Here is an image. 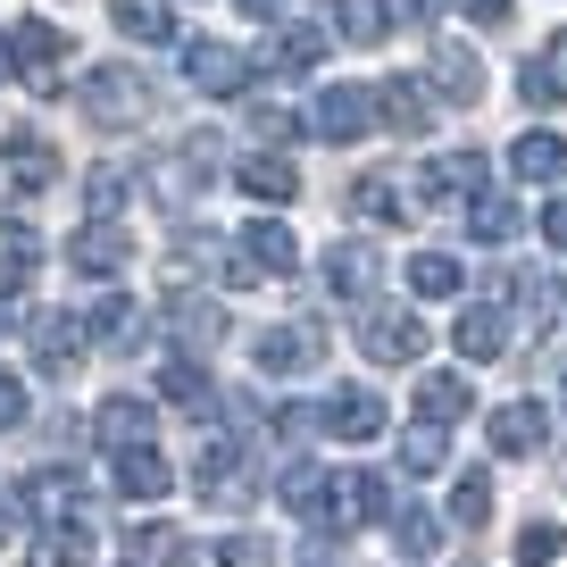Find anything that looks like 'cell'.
<instances>
[{"label":"cell","mask_w":567,"mask_h":567,"mask_svg":"<svg viewBox=\"0 0 567 567\" xmlns=\"http://www.w3.org/2000/svg\"><path fill=\"white\" fill-rule=\"evenodd\" d=\"M351 209L375 217V226H401V193H392L384 176H359V184H351Z\"/></svg>","instance_id":"f35d334b"},{"label":"cell","mask_w":567,"mask_h":567,"mask_svg":"<svg viewBox=\"0 0 567 567\" xmlns=\"http://www.w3.org/2000/svg\"><path fill=\"white\" fill-rule=\"evenodd\" d=\"M159 318H167V334H176L184 351H209V342L226 334V309H217L209 292H167V301H159Z\"/></svg>","instance_id":"d6986e66"},{"label":"cell","mask_w":567,"mask_h":567,"mask_svg":"<svg viewBox=\"0 0 567 567\" xmlns=\"http://www.w3.org/2000/svg\"><path fill=\"white\" fill-rule=\"evenodd\" d=\"M243 18H284V0H234Z\"/></svg>","instance_id":"f907efd6"},{"label":"cell","mask_w":567,"mask_h":567,"mask_svg":"<svg viewBox=\"0 0 567 567\" xmlns=\"http://www.w3.org/2000/svg\"><path fill=\"white\" fill-rule=\"evenodd\" d=\"M493 159L484 151H443V159H425V176H417V193H425V209H443V200H476V193H493Z\"/></svg>","instance_id":"8fae6325"},{"label":"cell","mask_w":567,"mask_h":567,"mask_svg":"<svg viewBox=\"0 0 567 567\" xmlns=\"http://www.w3.org/2000/svg\"><path fill=\"white\" fill-rule=\"evenodd\" d=\"M567 550V526H550V517H534L526 534H517V567H550Z\"/></svg>","instance_id":"60d3db41"},{"label":"cell","mask_w":567,"mask_h":567,"mask_svg":"<svg viewBox=\"0 0 567 567\" xmlns=\"http://www.w3.org/2000/svg\"><path fill=\"white\" fill-rule=\"evenodd\" d=\"M125 259H134V234H125L117 217H92V226L68 234V267H75L84 284H117Z\"/></svg>","instance_id":"277c9868"},{"label":"cell","mask_w":567,"mask_h":567,"mask_svg":"<svg viewBox=\"0 0 567 567\" xmlns=\"http://www.w3.org/2000/svg\"><path fill=\"white\" fill-rule=\"evenodd\" d=\"M467 25H509V0H460Z\"/></svg>","instance_id":"c3c4849f"},{"label":"cell","mask_w":567,"mask_h":567,"mask_svg":"<svg viewBox=\"0 0 567 567\" xmlns=\"http://www.w3.org/2000/svg\"><path fill=\"white\" fill-rule=\"evenodd\" d=\"M484 517H493V467H467L451 484V526H484Z\"/></svg>","instance_id":"8d00e7d4"},{"label":"cell","mask_w":567,"mask_h":567,"mask_svg":"<svg viewBox=\"0 0 567 567\" xmlns=\"http://www.w3.org/2000/svg\"><path fill=\"white\" fill-rule=\"evenodd\" d=\"M109 18L134 42H176V0H109Z\"/></svg>","instance_id":"d6a6232c"},{"label":"cell","mask_w":567,"mask_h":567,"mask_svg":"<svg viewBox=\"0 0 567 567\" xmlns=\"http://www.w3.org/2000/svg\"><path fill=\"white\" fill-rule=\"evenodd\" d=\"M159 392H167L176 409H193V417H209V409H217V384H209V368H200L193 351H176V359L159 368Z\"/></svg>","instance_id":"4dcf8cb0"},{"label":"cell","mask_w":567,"mask_h":567,"mask_svg":"<svg viewBox=\"0 0 567 567\" xmlns=\"http://www.w3.org/2000/svg\"><path fill=\"white\" fill-rule=\"evenodd\" d=\"M42 267V234L25 217H0V292H25Z\"/></svg>","instance_id":"4316f807"},{"label":"cell","mask_w":567,"mask_h":567,"mask_svg":"<svg viewBox=\"0 0 567 567\" xmlns=\"http://www.w3.org/2000/svg\"><path fill=\"white\" fill-rule=\"evenodd\" d=\"M9 326H18V309H9V292H0V334H9Z\"/></svg>","instance_id":"db71d44e"},{"label":"cell","mask_w":567,"mask_h":567,"mask_svg":"<svg viewBox=\"0 0 567 567\" xmlns=\"http://www.w3.org/2000/svg\"><path fill=\"white\" fill-rule=\"evenodd\" d=\"M25 342H34V368L42 375H75V359H84V318H68V309H34L25 318Z\"/></svg>","instance_id":"30bf717a"},{"label":"cell","mask_w":567,"mask_h":567,"mask_svg":"<svg viewBox=\"0 0 567 567\" xmlns=\"http://www.w3.org/2000/svg\"><path fill=\"white\" fill-rule=\"evenodd\" d=\"M193 493L209 501V509H243L250 501V451L243 443H200V467H193Z\"/></svg>","instance_id":"52a82bcc"},{"label":"cell","mask_w":567,"mask_h":567,"mask_svg":"<svg viewBox=\"0 0 567 567\" xmlns=\"http://www.w3.org/2000/svg\"><path fill=\"white\" fill-rule=\"evenodd\" d=\"M509 176L517 184H559L567 176V142L559 134H517L509 142Z\"/></svg>","instance_id":"f546056e"},{"label":"cell","mask_w":567,"mask_h":567,"mask_svg":"<svg viewBox=\"0 0 567 567\" xmlns=\"http://www.w3.org/2000/svg\"><path fill=\"white\" fill-rule=\"evenodd\" d=\"M409 292H417V301H460L467 267L451 259V250H417V259H409Z\"/></svg>","instance_id":"1f68e13d"},{"label":"cell","mask_w":567,"mask_h":567,"mask_svg":"<svg viewBox=\"0 0 567 567\" xmlns=\"http://www.w3.org/2000/svg\"><path fill=\"white\" fill-rule=\"evenodd\" d=\"M9 526H18V501H0V543H9Z\"/></svg>","instance_id":"f5cc1de1"},{"label":"cell","mask_w":567,"mask_h":567,"mask_svg":"<svg viewBox=\"0 0 567 567\" xmlns=\"http://www.w3.org/2000/svg\"><path fill=\"white\" fill-rule=\"evenodd\" d=\"M543 243L567 250V200H550V209H543Z\"/></svg>","instance_id":"681fc988"},{"label":"cell","mask_w":567,"mask_h":567,"mask_svg":"<svg viewBox=\"0 0 567 567\" xmlns=\"http://www.w3.org/2000/svg\"><path fill=\"white\" fill-rule=\"evenodd\" d=\"M559 309H567V301H559Z\"/></svg>","instance_id":"6f0895ef"},{"label":"cell","mask_w":567,"mask_h":567,"mask_svg":"<svg viewBox=\"0 0 567 567\" xmlns=\"http://www.w3.org/2000/svg\"><path fill=\"white\" fill-rule=\"evenodd\" d=\"M467 409H476V392H467V375H460V368L417 375V417H425V425H460Z\"/></svg>","instance_id":"f1b7e54d"},{"label":"cell","mask_w":567,"mask_h":567,"mask_svg":"<svg viewBox=\"0 0 567 567\" xmlns=\"http://www.w3.org/2000/svg\"><path fill=\"white\" fill-rule=\"evenodd\" d=\"M517 92H526L534 109H550V101H567L559 92V75H550V59H526V68H517Z\"/></svg>","instance_id":"ee69618b"},{"label":"cell","mask_w":567,"mask_h":567,"mask_svg":"<svg viewBox=\"0 0 567 567\" xmlns=\"http://www.w3.org/2000/svg\"><path fill=\"white\" fill-rule=\"evenodd\" d=\"M434 9H443V0H384L392 25H434Z\"/></svg>","instance_id":"7dc6e473"},{"label":"cell","mask_w":567,"mask_h":567,"mask_svg":"<svg viewBox=\"0 0 567 567\" xmlns=\"http://www.w3.org/2000/svg\"><path fill=\"white\" fill-rule=\"evenodd\" d=\"M443 526L451 517H434V509H392V550H401V559H425V550L443 543Z\"/></svg>","instance_id":"e575fe53"},{"label":"cell","mask_w":567,"mask_h":567,"mask_svg":"<svg viewBox=\"0 0 567 567\" xmlns=\"http://www.w3.org/2000/svg\"><path fill=\"white\" fill-rule=\"evenodd\" d=\"M92 517L84 526H34V543H25V567H92Z\"/></svg>","instance_id":"cb8c5ba5"},{"label":"cell","mask_w":567,"mask_h":567,"mask_svg":"<svg viewBox=\"0 0 567 567\" xmlns=\"http://www.w3.org/2000/svg\"><path fill=\"white\" fill-rule=\"evenodd\" d=\"M125 193H134V176H125V167H92V176H84L92 217H117V209H125Z\"/></svg>","instance_id":"ab89813d"},{"label":"cell","mask_w":567,"mask_h":567,"mask_svg":"<svg viewBox=\"0 0 567 567\" xmlns=\"http://www.w3.org/2000/svg\"><path fill=\"white\" fill-rule=\"evenodd\" d=\"M375 517H392L384 476L351 467V476H334V484H326V517H318V534H351V526H375Z\"/></svg>","instance_id":"5b68a950"},{"label":"cell","mask_w":567,"mask_h":567,"mask_svg":"<svg viewBox=\"0 0 567 567\" xmlns=\"http://www.w3.org/2000/svg\"><path fill=\"white\" fill-rule=\"evenodd\" d=\"M425 84L443 92V101H476V92H484V68H476V51H467V42H434Z\"/></svg>","instance_id":"83f0119b"},{"label":"cell","mask_w":567,"mask_h":567,"mask_svg":"<svg viewBox=\"0 0 567 567\" xmlns=\"http://www.w3.org/2000/svg\"><path fill=\"white\" fill-rule=\"evenodd\" d=\"M234 184H243L250 200H267V209H276V200L301 193V167L284 159V151H250V159H234Z\"/></svg>","instance_id":"603a6c76"},{"label":"cell","mask_w":567,"mask_h":567,"mask_svg":"<svg viewBox=\"0 0 567 567\" xmlns=\"http://www.w3.org/2000/svg\"><path fill=\"white\" fill-rule=\"evenodd\" d=\"M318 425L334 434V443H375L384 434V392H368V384H334L326 392V409H318Z\"/></svg>","instance_id":"ba28073f"},{"label":"cell","mask_w":567,"mask_h":567,"mask_svg":"<svg viewBox=\"0 0 567 567\" xmlns=\"http://www.w3.org/2000/svg\"><path fill=\"white\" fill-rule=\"evenodd\" d=\"M375 117H384L392 134H425V125H434V84H425V75H384V84H375Z\"/></svg>","instance_id":"e0dca14e"},{"label":"cell","mask_w":567,"mask_h":567,"mask_svg":"<svg viewBox=\"0 0 567 567\" xmlns=\"http://www.w3.org/2000/svg\"><path fill=\"white\" fill-rule=\"evenodd\" d=\"M509 309H493V301H467L460 309V326H451V342H460V359H501L509 351Z\"/></svg>","instance_id":"7402d4cb"},{"label":"cell","mask_w":567,"mask_h":567,"mask_svg":"<svg viewBox=\"0 0 567 567\" xmlns=\"http://www.w3.org/2000/svg\"><path fill=\"white\" fill-rule=\"evenodd\" d=\"M75 109H84L101 134H125V125L151 117V75L125 68V59H101V68H84V84H75Z\"/></svg>","instance_id":"6da1fadb"},{"label":"cell","mask_w":567,"mask_h":567,"mask_svg":"<svg viewBox=\"0 0 567 567\" xmlns=\"http://www.w3.org/2000/svg\"><path fill=\"white\" fill-rule=\"evenodd\" d=\"M0 75H9V34H0Z\"/></svg>","instance_id":"11a10c76"},{"label":"cell","mask_w":567,"mask_h":567,"mask_svg":"<svg viewBox=\"0 0 567 567\" xmlns=\"http://www.w3.org/2000/svg\"><path fill=\"white\" fill-rule=\"evenodd\" d=\"M151 425H159V409L142 401V392H109V401L92 409V434H101L109 451H134V443H151Z\"/></svg>","instance_id":"ac0fdd59"},{"label":"cell","mask_w":567,"mask_h":567,"mask_svg":"<svg viewBox=\"0 0 567 567\" xmlns=\"http://www.w3.org/2000/svg\"><path fill=\"white\" fill-rule=\"evenodd\" d=\"M250 359H259L267 375H309L326 359V326H309V318H292V326H267L259 342H250Z\"/></svg>","instance_id":"9c48e42d"},{"label":"cell","mask_w":567,"mask_h":567,"mask_svg":"<svg viewBox=\"0 0 567 567\" xmlns=\"http://www.w3.org/2000/svg\"><path fill=\"white\" fill-rule=\"evenodd\" d=\"M451 460V425H409V434H401V467H409V476H434V467H443Z\"/></svg>","instance_id":"836d02e7"},{"label":"cell","mask_w":567,"mask_h":567,"mask_svg":"<svg viewBox=\"0 0 567 567\" xmlns=\"http://www.w3.org/2000/svg\"><path fill=\"white\" fill-rule=\"evenodd\" d=\"M359 351H368V368H409V359L425 351V318L417 309H359Z\"/></svg>","instance_id":"3957f363"},{"label":"cell","mask_w":567,"mask_h":567,"mask_svg":"<svg viewBox=\"0 0 567 567\" xmlns=\"http://www.w3.org/2000/svg\"><path fill=\"white\" fill-rule=\"evenodd\" d=\"M0 34H9V68H18L34 92H51V84H59V59H68V34H59L51 18H18V25H0Z\"/></svg>","instance_id":"8992f818"},{"label":"cell","mask_w":567,"mask_h":567,"mask_svg":"<svg viewBox=\"0 0 567 567\" xmlns=\"http://www.w3.org/2000/svg\"><path fill=\"white\" fill-rule=\"evenodd\" d=\"M0 159H9V184H18V193H51V184H59V142L34 134V125H9Z\"/></svg>","instance_id":"9a60e30c"},{"label":"cell","mask_w":567,"mask_h":567,"mask_svg":"<svg viewBox=\"0 0 567 567\" xmlns=\"http://www.w3.org/2000/svg\"><path fill=\"white\" fill-rule=\"evenodd\" d=\"M392 18H384V0H342V42H384Z\"/></svg>","instance_id":"b9f144b4"},{"label":"cell","mask_w":567,"mask_h":567,"mask_svg":"<svg viewBox=\"0 0 567 567\" xmlns=\"http://www.w3.org/2000/svg\"><path fill=\"white\" fill-rule=\"evenodd\" d=\"M550 75H559V92H567V34L550 42Z\"/></svg>","instance_id":"816d5d0a"},{"label":"cell","mask_w":567,"mask_h":567,"mask_svg":"<svg viewBox=\"0 0 567 567\" xmlns=\"http://www.w3.org/2000/svg\"><path fill=\"white\" fill-rule=\"evenodd\" d=\"M184 84H193V92H217V101H234V92L250 84V59L234 51V42H184Z\"/></svg>","instance_id":"5bb4252c"},{"label":"cell","mask_w":567,"mask_h":567,"mask_svg":"<svg viewBox=\"0 0 567 567\" xmlns=\"http://www.w3.org/2000/svg\"><path fill=\"white\" fill-rule=\"evenodd\" d=\"M243 259L259 267V276H301V243H292L284 217H250L243 226Z\"/></svg>","instance_id":"ffe728a7"},{"label":"cell","mask_w":567,"mask_h":567,"mask_svg":"<svg viewBox=\"0 0 567 567\" xmlns=\"http://www.w3.org/2000/svg\"><path fill=\"white\" fill-rule=\"evenodd\" d=\"M559 409H567V375H559Z\"/></svg>","instance_id":"9f6ffc18"},{"label":"cell","mask_w":567,"mask_h":567,"mask_svg":"<svg viewBox=\"0 0 567 567\" xmlns=\"http://www.w3.org/2000/svg\"><path fill=\"white\" fill-rule=\"evenodd\" d=\"M25 409H34V401H25V375H18V368H0V434H18Z\"/></svg>","instance_id":"f6af8a7d"},{"label":"cell","mask_w":567,"mask_h":567,"mask_svg":"<svg viewBox=\"0 0 567 567\" xmlns=\"http://www.w3.org/2000/svg\"><path fill=\"white\" fill-rule=\"evenodd\" d=\"M484 434H493V460H534L550 443V409L543 401H501Z\"/></svg>","instance_id":"4fadbf2b"},{"label":"cell","mask_w":567,"mask_h":567,"mask_svg":"<svg viewBox=\"0 0 567 567\" xmlns=\"http://www.w3.org/2000/svg\"><path fill=\"white\" fill-rule=\"evenodd\" d=\"M292 125H301V117H292V109H284V101H250V134L284 142V134H292Z\"/></svg>","instance_id":"bcb514c9"},{"label":"cell","mask_w":567,"mask_h":567,"mask_svg":"<svg viewBox=\"0 0 567 567\" xmlns=\"http://www.w3.org/2000/svg\"><path fill=\"white\" fill-rule=\"evenodd\" d=\"M217 159H226V142H217V134H184V142H176V184H184V193H193V184H209Z\"/></svg>","instance_id":"74e56055"},{"label":"cell","mask_w":567,"mask_h":567,"mask_svg":"<svg viewBox=\"0 0 567 567\" xmlns=\"http://www.w3.org/2000/svg\"><path fill=\"white\" fill-rule=\"evenodd\" d=\"M309 125H318V142H359L368 125H384V117H375V92L368 84H326L318 109H309Z\"/></svg>","instance_id":"7c38bea8"},{"label":"cell","mask_w":567,"mask_h":567,"mask_svg":"<svg viewBox=\"0 0 567 567\" xmlns=\"http://www.w3.org/2000/svg\"><path fill=\"white\" fill-rule=\"evenodd\" d=\"M326 284H334L342 301L368 309V301H375V284H384V259H375L368 243H334V250H326Z\"/></svg>","instance_id":"44dd1931"},{"label":"cell","mask_w":567,"mask_h":567,"mask_svg":"<svg viewBox=\"0 0 567 567\" xmlns=\"http://www.w3.org/2000/svg\"><path fill=\"white\" fill-rule=\"evenodd\" d=\"M326 42H334L326 25H284V34H276V68H284V75H309V68L326 59Z\"/></svg>","instance_id":"d590c367"},{"label":"cell","mask_w":567,"mask_h":567,"mask_svg":"<svg viewBox=\"0 0 567 567\" xmlns=\"http://www.w3.org/2000/svg\"><path fill=\"white\" fill-rule=\"evenodd\" d=\"M217 567H276V543H267V534H226V543H217Z\"/></svg>","instance_id":"7bdbcfd3"},{"label":"cell","mask_w":567,"mask_h":567,"mask_svg":"<svg viewBox=\"0 0 567 567\" xmlns=\"http://www.w3.org/2000/svg\"><path fill=\"white\" fill-rule=\"evenodd\" d=\"M109 484H117L125 501H167L176 467H167V451H159V443H134V451H109Z\"/></svg>","instance_id":"2e32d148"},{"label":"cell","mask_w":567,"mask_h":567,"mask_svg":"<svg viewBox=\"0 0 567 567\" xmlns=\"http://www.w3.org/2000/svg\"><path fill=\"white\" fill-rule=\"evenodd\" d=\"M467 234H476L484 250H509L517 234H526V209H517L509 193H476L467 200Z\"/></svg>","instance_id":"d4e9b609"},{"label":"cell","mask_w":567,"mask_h":567,"mask_svg":"<svg viewBox=\"0 0 567 567\" xmlns=\"http://www.w3.org/2000/svg\"><path fill=\"white\" fill-rule=\"evenodd\" d=\"M18 517H34V526H84L92 517L84 467H34V476L18 484Z\"/></svg>","instance_id":"7a4b0ae2"},{"label":"cell","mask_w":567,"mask_h":567,"mask_svg":"<svg viewBox=\"0 0 567 567\" xmlns=\"http://www.w3.org/2000/svg\"><path fill=\"white\" fill-rule=\"evenodd\" d=\"M84 334L101 342V351H134L142 342V309L125 301V292H101V301L84 309Z\"/></svg>","instance_id":"484cf974"}]
</instances>
